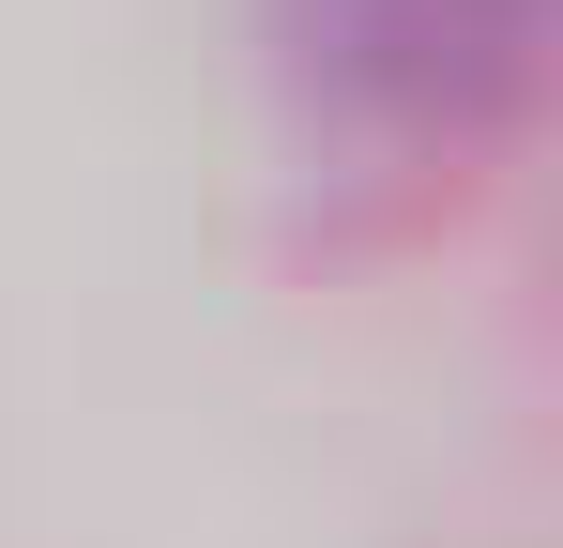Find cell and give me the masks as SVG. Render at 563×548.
<instances>
[{
  "label": "cell",
  "instance_id": "6da1fadb",
  "mask_svg": "<svg viewBox=\"0 0 563 548\" xmlns=\"http://www.w3.org/2000/svg\"><path fill=\"white\" fill-rule=\"evenodd\" d=\"M275 31L351 153H457L563 77V0H275Z\"/></svg>",
  "mask_w": 563,
  "mask_h": 548
}]
</instances>
